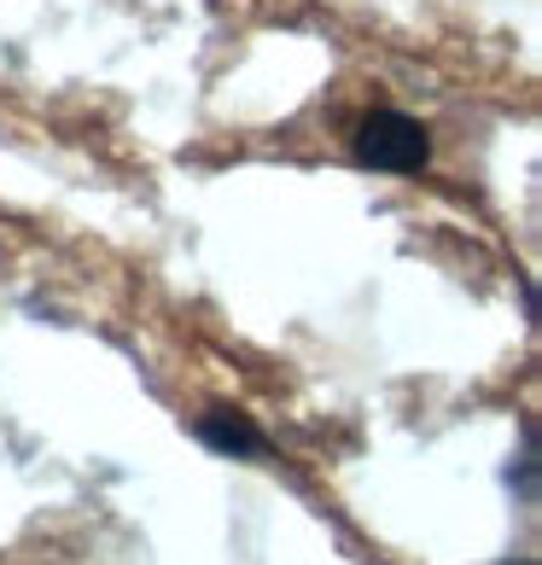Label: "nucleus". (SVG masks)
Wrapping results in <instances>:
<instances>
[{
	"instance_id": "f257e3e1",
	"label": "nucleus",
	"mask_w": 542,
	"mask_h": 565,
	"mask_svg": "<svg viewBox=\"0 0 542 565\" xmlns=\"http://www.w3.org/2000/svg\"><path fill=\"white\" fill-rule=\"evenodd\" d=\"M350 152H357L362 170H380V175H421L426 158H432V135L414 122L408 111H368L350 135Z\"/></svg>"
},
{
	"instance_id": "f03ea898",
	"label": "nucleus",
	"mask_w": 542,
	"mask_h": 565,
	"mask_svg": "<svg viewBox=\"0 0 542 565\" xmlns=\"http://www.w3.org/2000/svg\"><path fill=\"white\" fill-rule=\"evenodd\" d=\"M199 444L216 455H263L268 437L240 408H211V414H199Z\"/></svg>"
},
{
	"instance_id": "7ed1b4c3",
	"label": "nucleus",
	"mask_w": 542,
	"mask_h": 565,
	"mask_svg": "<svg viewBox=\"0 0 542 565\" xmlns=\"http://www.w3.org/2000/svg\"><path fill=\"white\" fill-rule=\"evenodd\" d=\"M508 565H536V559H508Z\"/></svg>"
}]
</instances>
